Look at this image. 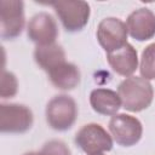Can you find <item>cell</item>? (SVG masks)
<instances>
[{
  "mask_svg": "<svg viewBox=\"0 0 155 155\" xmlns=\"http://www.w3.org/2000/svg\"><path fill=\"white\" fill-rule=\"evenodd\" d=\"M50 81L59 90H73L80 84V70L73 63H62L48 71Z\"/></svg>",
  "mask_w": 155,
  "mask_h": 155,
  "instance_id": "13",
  "label": "cell"
},
{
  "mask_svg": "<svg viewBox=\"0 0 155 155\" xmlns=\"http://www.w3.org/2000/svg\"><path fill=\"white\" fill-rule=\"evenodd\" d=\"M90 104L92 109L102 115L114 116L121 108L119 94L109 88H96L90 94Z\"/></svg>",
  "mask_w": 155,
  "mask_h": 155,
  "instance_id": "12",
  "label": "cell"
},
{
  "mask_svg": "<svg viewBox=\"0 0 155 155\" xmlns=\"http://www.w3.org/2000/svg\"><path fill=\"white\" fill-rule=\"evenodd\" d=\"M40 155H71L69 148L62 140H50L42 147Z\"/></svg>",
  "mask_w": 155,
  "mask_h": 155,
  "instance_id": "17",
  "label": "cell"
},
{
  "mask_svg": "<svg viewBox=\"0 0 155 155\" xmlns=\"http://www.w3.org/2000/svg\"><path fill=\"white\" fill-rule=\"evenodd\" d=\"M75 143L87 155L102 154L113 148L111 137L98 124L82 126L75 134Z\"/></svg>",
  "mask_w": 155,
  "mask_h": 155,
  "instance_id": "4",
  "label": "cell"
},
{
  "mask_svg": "<svg viewBox=\"0 0 155 155\" xmlns=\"http://www.w3.org/2000/svg\"><path fill=\"white\" fill-rule=\"evenodd\" d=\"M96 155H103V154H96Z\"/></svg>",
  "mask_w": 155,
  "mask_h": 155,
  "instance_id": "19",
  "label": "cell"
},
{
  "mask_svg": "<svg viewBox=\"0 0 155 155\" xmlns=\"http://www.w3.org/2000/svg\"><path fill=\"white\" fill-rule=\"evenodd\" d=\"M33 113L23 104L0 105V130L6 133H24L33 125Z\"/></svg>",
  "mask_w": 155,
  "mask_h": 155,
  "instance_id": "6",
  "label": "cell"
},
{
  "mask_svg": "<svg viewBox=\"0 0 155 155\" xmlns=\"http://www.w3.org/2000/svg\"><path fill=\"white\" fill-rule=\"evenodd\" d=\"M139 71L145 80L155 79V44H150L142 52Z\"/></svg>",
  "mask_w": 155,
  "mask_h": 155,
  "instance_id": "15",
  "label": "cell"
},
{
  "mask_svg": "<svg viewBox=\"0 0 155 155\" xmlns=\"http://www.w3.org/2000/svg\"><path fill=\"white\" fill-rule=\"evenodd\" d=\"M28 38L38 46L54 44L58 36L57 23L47 12H40L31 17L28 23Z\"/></svg>",
  "mask_w": 155,
  "mask_h": 155,
  "instance_id": "9",
  "label": "cell"
},
{
  "mask_svg": "<svg viewBox=\"0 0 155 155\" xmlns=\"http://www.w3.org/2000/svg\"><path fill=\"white\" fill-rule=\"evenodd\" d=\"M127 27L115 17L104 18L97 28V39L105 52L110 53L120 50L127 44Z\"/></svg>",
  "mask_w": 155,
  "mask_h": 155,
  "instance_id": "8",
  "label": "cell"
},
{
  "mask_svg": "<svg viewBox=\"0 0 155 155\" xmlns=\"http://www.w3.org/2000/svg\"><path fill=\"white\" fill-rule=\"evenodd\" d=\"M58 18L68 31H79L84 29L90 18V5L82 0H59L52 1Z\"/></svg>",
  "mask_w": 155,
  "mask_h": 155,
  "instance_id": "3",
  "label": "cell"
},
{
  "mask_svg": "<svg viewBox=\"0 0 155 155\" xmlns=\"http://www.w3.org/2000/svg\"><path fill=\"white\" fill-rule=\"evenodd\" d=\"M107 59L111 69L122 76H131L138 68L137 51L128 42L120 50L108 53Z\"/></svg>",
  "mask_w": 155,
  "mask_h": 155,
  "instance_id": "11",
  "label": "cell"
},
{
  "mask_svg": "<svg viewBox=\"0 0 155 155\" xmlns=\"http://www.w3.org/2000/svg\"><path fill=\"white\" fill-rule=\"evenodd\" d=\"M24 155H40V153H35V151H30V153H27Z\"/></svg>",
  "mask_w": 155,
  "mask_h": 155,
  "instance_id": "18",
  "label": "cell"
},
{
  "mask_svg": "<svg viewBox=\"0 0 155 155\" xmlns=\"http://www.w3.org/2000/svg\"><path fill=\"white\" fill-rule=\"evenodd\" d=\"M117 94L126 110L137 113L147 109L151 104L154 90L151 84L144 78L130 76L119 85Z\"/></svg>",
  "mask_w": 155,
  "mask_h": 155,
  "instance_id": "1",
  "label": "cell"
},
{
  "mask_svg": "<svg viewBox=\"0 0 155 155\" xmlns=\"http://www.w3.org/2000/svg\"><path fill=\"white\" fill-rule=\"evenodd\" d=\"M17 79L13 73L11 71H2L1 75V91H0V96L1 98H11L17 93Z\"/></svg>",
  "mask_w": 155,
  "mask_h": 155,
  "instance_id": "16",
  "label": "cell"
},
{
  "mask_svg": "<svg viewBox=\"0 0 155 155\" xmlns=\"http://www.w3.org/2000/svg\"><path fill=\"white\" fill-rule=\"evenodd\" d=\"M34 58L39 67L48 73L65 62V52L61 45L54 42L50 45L36 46L34 51Z\"/></svg>",
  "mask_w": 155,
  "mask_h": 155,
  "instance_id": "14",
  "label": "cell"
},
{
  "mask_svg": "<svg viewBox=\"0 0 155 155\" xmlns=\"http://www.w3.org/2000/svg\"><path fill=\"white\" fill-rule=\"evenodd\" d=\"M1 38L12 40L21 35L24 27V4L21 0L0 1Z\"/></svg>",
  "mask_w": 155,
  "mask_h": 155,
  "instance_id": "5",
  "label": "cell"
},
{
  "mask_svg": "<svg viewBox=\"0 0 155 155\" xmlns=\"http://www.w3.org/2000/svg\"><path fill=\"white\" fill-rule=\"evenodd\" d=\"M126 27L134 40H150L155 36V15L149 8H138L127 17Z\"/></svg>",
  "mask_w": 155,
  "mask_h": 155,
  "instance_id": "10",
  "label": "cell"
},
{
  "mask_svg": "<svg viewBox=\"0 0 155 155\" xmlns=\"http://www.w3.org/2000/svg\"><path fill=\"white\" fill-rule=\"evenodd\" d=\"M109 131L119 145L132 147L142 138L143 127L137 117L127 114H116L109 121Z\"/></svg>",
  "mask_w": 155,
  "mask_h": 155,
  "instance_id": "7",
  "label": "cell"
},
{
  "mask_svg": "<svg viewBox=\"0 0 155 155\" xmlns=\"http://www.w3.org/2000/svg\"><path fill=\"white\" fill-rule=\"evenodd\" d=\"M78 117V107L75 101L67 96L59 94L53 97L46 107V120L56 131L69 130Z\"/></svg>",
  "mask_w": 155,
  "mask_h": 155,
  "instance_id": "2",
  "label": "cell"
}]
</instances>
